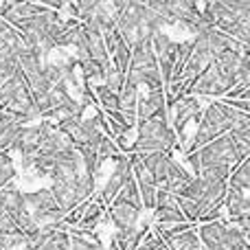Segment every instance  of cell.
Here are the masks:
<instances>
[{
    "label": "cell",
    "instance_id": "9a60e30c",
    "mask_svg": "<svg viewBox=\"0 0 250 250\" xmlns=\"http://www.w3.org/2000/svg\"><path fill=\"white\" fill-rule=\"evenodd\" d=\"M70 237V250H101L99 237L92 230H79V229H68Z\"/></svg>",
    "mask_w": 250,
    "mask_h": 250
},
{
    "label": "cell",
    "instance_id": "5bb4252c",
    "mask_svg": "<svg viewBox=\"0 0 250 250\" xmlns=\"http://www.w3.org/2000/svg\"><path fill=\"white\" fill-rule=\"evenodd\" d=\"M77 182V180H75ZM75 182H70V185H62V182H53L51 185V193H53V198H55V202H57V207L62 208V213H68V211H73L77 204H82V198H79V193H77V187H75Z\"/></svg>",
    "mask_w": 250,
    "mask_h": 250
},
{
    "label": "cell",
    "instance_id": "83f0119b",
    "mask_svg": "<svg viewBox=\"0 0 250 250\" xmlns=\"http://www.w3.org/2000/svg\"><path fill=\"white\" fill-rule=\"evenodd\" d=\"M187 163H189V167H191V176L193 178H198L200 176V158H198V154L195 151H191V154H187Z\"/></svg>",
    "mask_w": 250,
    "mask_h": 250
},
{
    "label": "cell",
    "instance_id": "44dd1931",
    "mask_svg": "<svg viewBox=\"0 0 250 250\" xmlns=\"http://www.w3.org/2000/svg\"><path fill=\"white\" fill-rule=\"evenodd\" d=\"M70 248V237H68V226H64L60 222L57 229L53 230V235L42 244L40 250H68Z\"/></svg>",
    "mask_w": 250,
    "mask_h": 250
},
{
    "label": "cell",
    "instance_id": "cb8c5ba5",
    "mask_svg": "<svg viewBox=\"0 0 250 250\" xmlns=\"http://www.w3.org/2000/svg\"><path fill=\"white\" fill-rule=\"evenodd\" d=\"M114 200H117V202H125V204H129V207L143 211L141 195H138V189H136V182H134V178H129V180L125 182V187L121 189V193H119ZM114 200H112V202H114Z\"/></svg>",
    "mask_w": 250,
    "mask_h": 250
},
{
    "label": "cell",
    "instance_id": "4fadbf2b",
    "mask_svg": "<svg viewBox=\"0 0 250 250\" xmlns=\"http://www.w3.org/2000/svg\"><path fill=\"white\" fill-rule=\"evenodd\" d=\"M224 208L226 213H229L230 222L237 220V217L242 215H248L250 213V198L246 191H239V189H233V187H229L226 189V195H224Z\"/></svg>",
    "mask_w": 250,
    "mask_h": 250
},
{
    "label": "cell",
    "instance_id": "8992f818",
    "mask_svg": "<svg viewBox=\"0 0 250 250\" xmlns=\"http://www.w3.org/2000/svg\"><path fill=\"white\" fill-rule=\"evenodd\" d=\"M171 108H173L171 129L176 132V136H180V141H185L187 123L200 121V117H202V104L198 101V97H182V99H178Z\"/></svg>",
    "mask_w": 250,
    "mask_h": 250
},
{
    "label": "cell",
    "instance_id": "52a82bcc",
    "mask_svg": "<svg viewBox=\"0 0 250 250\" xmlns=\"http://www.w3.org/2000/svg\"><path fill=\"white\" fill-rule=\"evenodd\" d=\"M230 88L233 86L217 73L215 66H208V68L195 79L189 95L191 97H222V95H226Z\"/></svg>",
    "mask_w": 250,
    "mask_h": 250
},
{
    "label": "cell",
    "instance_id": "f546056e",
    "mask_svg": "<svg viewBox=\"0 0 250 250\" xmlns=\"http://www.w3.org/2000/svg\"><path fill=\"white\" fill-rule=\"evenodd\" d=\"M101 250H119L117 246H114V242L112 244H110V246H104V248H101Z\"/></svg>",
    "mask_w": 250,
    "mask_h": 250
},
{
    "label": "cell",
    "instance_id": "f1b7e54d",
    "mask_svg": "<svg viewBox=\"0 0 250 250\" xmlns=\"http://www.w3.org/2000/svg\"><path fill=\"white\" fill-rule=\"evenodd\" d=\"M11 7H13V0H0V20L11 11Z\"/></svg>",
    "mask_w": 250,
    "mask_h": 250
},
{
    "label": "cell",
    "instance_id": "7402d4cb",
    "mask_svg": "<svg viewBox=\"0 0 250 250\" xmlns=\"http://www.w3.org/2000/svg\"><path fill=\"white\" fill-rule=\"evenodd\" d=\"M92 95H95V99L99 101V105L104 108V112H105V114H108V112H117V110H119V92L108 90V88H105L104 83L95 86Z\"/></svg>",
    "mask_w": 250,
    "mask_h": 250
},
{
    "label": "cell",
    "instance_id": "30bf717a",
    "mask_svg": "<svg viewBox=\"0 0 250 250\" xmlns=\"http://www.w3.org/2000/svg\"><path fill=\"white\" fill-rule=\"evenodd\" d=\"M138 160L145 167V171L154 178L156 187L165 185V178H167V169L169 163H171V156L169 154H160V151H151V154H138Z\"/></svg>",
    "mask_w": 250,
    "mask_h": 250
},
{
    "label": "cell",
    "instance_id": "8fae6325",
    "mask_svg": "<svg viewBox=\"0 0 250 250\" xmlns=\"http://www.w3.org/2000/svg\"><path fill=\"white\" fill-rule=\"evenodd\" d=\"M191 178H193V176H191L185 167H180V163H176V160L171 158L169 169H167V178H165V185L160 187V189L169 191L173 198H178V195L185 191V187L191 182Z\"/></svg>",
    "mask_w": 250,
    "mask_h": 250
},
{
    "label": "cell",
    "instance_id": "d4e9b609",
    "mask_svg": "<svg viewBox=\"0 0 250 250\" xmlns=\"http://www.w3.org/2000/svg\"><path fill=\"white\" fill-rule=\"evenodd\" d=\"M112 55V66L119 70V73H127V68H129V57H132V48H127L125 46V42L121 40V42L114 46V51L110 53Z\"/></svg>",
    "mask_w": 250,
    "mask_h": 250
},
{
    "label": "cell",
    "instance_id": "7c38bea8",
    "mask_svg": "<svg viewBox=\"0 0 250 250\" xmlns=\"http://www.w3.org/2000/svg\"><path fill=\"white\" fill-rule=\"evenodd\" d=\"M165 108V92L156 90V92H147L145 97H138V105H136V123L147 121V119L156 117L158 112H163Z\"/></svg>",
    "mask_w": 250,
    "mask_h": 250
},
{
    "label": "cell",
    "instance_id": "7a4b0ae2",
    "mask_svg": "<svg viewBox=\"0 0 250 250\" xmlns=\"http://www.w3.org/2000/svg\"><path fill=\"white\" fill-rule=\"evenodd\" d=\"M24 208L35 226H55L64 220V213L57 207L55 198L48 189H38L24 193Z\"/></svg>",
    "mask_w": 250,
    "mask_h": 250
},
{
    "label": "cell",
    "instance_id": "4316f807",
    "mask_svg": "<svg viewBox=\"0 0 250 250\" xmlns=\"http://www.w3.org/2000/svg\"><path fill=\"white\" fill-rule=\"evenodd\" d=\"M123 83H125V75L119 73V70L110 64L108 68H105V73H104V86L108 88V90H112V92H119L123 88Z\"/></svg>",
    "mask_w": 250,
    "mask_h": 250
},
{
    "label": "cell",
    "instance_id": "5b68a950",
    "mask_svg": "<svg viewBox=\"0 0 250 250\" xmlns=\"http://www.w3.org/2000/svg\"><path fill=\"white\" fill-rule=\"evenodd\" d=\"M154 215H156V230H165L169 226H178V224H187L182 211L178 208V200L173 198L169 191L158 189L156 191V207H154Z\"/></svg>",
    "mask_w": 250,
    "mask_h": 250
},
{
    "label": "cell",
    "instance_id": "ac0fdd59",
    "mask_svg": "<svg viewBox=\"0 0 250 250\" xmlns=\"http://www.w3.org/2000/svg\"><path fill=\"white\" fill-rule=\"evenodd\" d=\"M226 185L248 193V189H250V158H244L242 163L235 165V167L230 169V176H229V180H226Z\"/></svg>",
    "mask_w": 250,
    "mask_h": 250
},
{
    "label": "cell",
    "instance_id": "e0dca14e",
    "mask_svg": "<svg viewBox=\"0 0 250 250\" xmlns=\"http://www.w3.org/2000/svg\"><path fill=\"white\" fill-rule=\"evenodd\" d=\"M104 213H105V204L101 202L99 198L90 200V204H88V208L83 211L82 220H79V224L75 226V229H79V230H92L97 224H99L101 217H104Z\"/></svg>",
    "mask_w": 250,
    "mask_h": 250
},
{
    "label": "cell",
    "instance_id": "9c48e42d",
    "mask_svg": "<svg viewBox=\"0 0 250 250\" xmlns=\"http://www.w3.org/2000/svg\"><path fill=\"white\" fill-rule=\"evenodd\" d=\"M108 222L119 230V233H127V230H134L138 224V217H141V211L125 202H110L108 211Z\"/></svg>",
    "mask_w": 250,
    "mask_h": 250
},
{
    "label": "cell",
    "instance_id": "d6986e66",
    "mask_svg": "<svg viewBox=\"0 0 250 250\" xmlns=\"http://www.w3.org/2000/svg\"><path fill=\"white\" fill-rule=\"evenodd\" d=\"M149 233V229L147 226H143V229H134V230H127V233H114V246L119 250H136L138 244L143 242V237Z\"/></svg>",
    "mask_w": 250,
    "mask_h": 250
},
{
    "label": "cell",
    "instance_id": "6da1fadb",
    "mask_svg": "<svg viewBox=\"0 0 250 250\" xmlns=\"http://www.w3.org/2000/svg\"><path fill=\"white\" fill-rule=\"evenodd\" d=\"M138 136L136 141L129 145V154H151V151H160V154H169L178 145V136L169 125L167 110L158 112L156 117L147 119V121L136 123Z\"/></svg>",
    "mask_w": 250,
    "mask_h": 250
},
{
    "label": "cell",
    "instance_id": "603a6c76",
    "mask_svg": "<svg viewBox=\"0 0 250 250\" xmlns=\"http://www.w3.org/2000/svg\"><path fill=\"white\" fill-rule=\"evenodd\" d=\"M0 250H33L26 233H11L0 237Z\"/></svg>",
    "mask_w": 250,
    "mask_h": 250
},
{
    "label": "cell",
    "instance_id": "2e32d148",
    "mask_svg": "<svg viewBox=\"0 0 250 250\" xmlns=\"http://www.w3.org/2000/svg\"><path fill=\"white\" fill-rule=\"evenodd\" d=\"M138 90L141 88L136 83H132L129 79H125L123 88L119 90V110L125 114H136V105H138Z\"/></svg>",
    "mask_w": 250,
    "mask_h": 250
},
{
    "label": "cell",
    "instance_id": "ffe728a7",
    "mask_svg": "<svg viewBox=\"0 0 250 250\" xmlns=\"http://www.w3.org/2000/svg\"><path fill=\"white\" fill-rule=\"evenodd\" d=\"M165 246L169 250H200V242L198 235H195V229H189L185 233L176 235V237L165 239Z\"/></svg>",
    "mask_w": 250,
    "mask_h": 250
},
{
    "label": "cell",
    "instance_id": "277c9868",
    "mask_svg": "<svg viewBox=\"0 0 250 250\" xmlns=\"http://www.w3.org/2000/svg\"><path fill=\"white\" fill-rule=\"evenodd\" d=\"M48 132H51V123H46V121H40L35 125H24V127L18 132V136L13 138L9 149L20 154L22 169H31L35 154L40 151V147H42V143H44V138H46Z\"/></svg>",
    "mask_w": 250,
    "mask_h": 250
},
{
    "label": "cell",
    "instance_id": "3957f363",
    "mask_svg": "<svg viewBox=\"0 0 250 250\" xmlns=\"http://www.w3.org/2000/svg\"><path fill=\"white\" fill-rule=\"evenodd\" d=\"M117 7V31L125 42V46L132 48L138 35L145 33L143 31V13H145V2H136V0H114Z\"/></svg>",
    "mask_w": 250,
    "mask_h": 250
},
{
    "label": "cell",
    "instance_id": "ba28073f",
    "mask_svg": "<svg viewBox=\"0 0 250 250\" xmlns=\"http://www.w3.org/2000/svg\"><path fill=\"white\" fill-rule=\"evenodd\" d=\"M114 171H112V176H110V180L105 182V187H104V191H101V195H99V200L104 204H110L114 198H117L119 193H121V189L125 187V182L132 178V169H129V160H127V156H114Z\"/></svg>",
    "mask_w": 250,
    "mask_h": 250
},
{
    "label": "cell",
    "instance_id": "484cf974",
    "mask_svg": "<svg viewBox=\"0 0 250 250\" xmlns=\"http://www.w3.org/2000/svg\"><path fill=\"white\" fill-rule=\"evenodd\" d=\"M13 178H16L13 158L9 156V151H0V189L7 187L9 182H13Z\"/></svg>",
    "mask_w": 250,
    "mask_h": 250
}]
</instances>
